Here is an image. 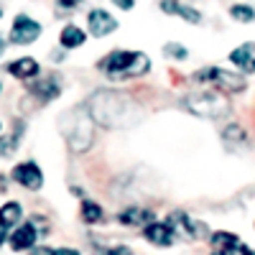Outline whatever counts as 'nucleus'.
Segmentation results:
<instances>
[{
    "mask_svg": "<svg viewBox=\"0 0 255 255\" xmlns=\"http://www.w3.org/2000/svg\"><path fill=\"white\" fill-rule=\"evenodd\" d=\"M87 110L92 120L102 128H130L140 118V105L130 97L115 90H100L90 97Z\"/></svg>",
    "mask_w": 255,
    "mask_h": 255,
    "instance_id": "nucleus-1",
    "label": "nucleus"
},
{
    "mask_svg": "<svg viewBox=\"0 0 255 255\" xmlns=\"http://www.w3.org/2000/svg\"><path fill=\"white\" fill-rule=\"evenodd\" d=\"M59 128H61V135L67 138V145L72 153H84L92 148V140H95V120L84 108H72L67 110L61 118H59Z\"/></svg>",
    "mask_w": 255,
    "mask_h": 255,
    "instance_id": "nucleus-2",
    "label": "nucleus"
},
{
    "mask_svg": "<svg viewBox=\"0 0 255 255\" xmlns=\"http://www.w3.org/2000/svg\"><path fill=\"white\" fill-rule=\"evenodd\" d=\"M97 69L105 72L113 82L133 79V77H143L148 69H151V59H148L143 51H125V49H118V51H110L105 59H100Z\"/></svg>",
    "mask_w": 255,
    "mask_h": 255,
    "instance_id": "nucleus-3",
    "label": "nucleus"
},
{
    "mask_svg": "<svg viewBox=\"0 0 255 255\" xmlns=\"http://www.w3.org/2000/svg\"><path fill=\"white\" fill-rule=\"evenodd\" d=\"M181 105L191 115L204 118V120H222L225 115H230V105H227V100L220 90L189 92V95H184Z\"/></svg>",
    "mask_w": 255,
    "mask_h": 255,
    "instance_id": "nucleus-4",
    "label": "nucleus"
},
{
    "mask_svg": "<svg viewBox=\"0 0 255 255\" xmlns=\"http://www.w3.org/2000/svg\"><path fill=\"white\" fill-rule=\"evenodd\" d=\"M189 79L194 82V84H209V87H215L220 92H243L245 90V77L243 74L227 72V69H220V67L197 69Z\"/></svg>",
    "mask_w": 255,
    "mask_h": 255,
    "instance_id": "nucleus-5",
    "label": "nucleus"
},
{
    "mask_svg": "<svg viewBox=\"0 0 255 255\" xmlns=\"http://www.w3.org/2000/svg\"><path fill=\"white\" fill-rule=\"evenodd\" d=\"M41 33H44L41 23L33 20L31 15H26V13H18L15 20H13V26H10V41H13V44H20V46L33 44Z\"/></svg>",
    "mask_w": 255,
    "mask_h": 255,
    "instance_id": "nucleus-6",
    "label": "nucleus"
},
{
    "mask_svg": "<svg viewBox=\"0 0 255 255\" xmlns=\"http://www.w3.org/2000/svg\"><path fill=\"white\" fill-rule=\"evenodd\" d=\"M28 90H31V95L41 102V105H46V102H51V100H56L59 95H61V79L56 77V74H44V77H33L31 82H28Z\"/></svg>",
    "mask_w": 255,
    "mask_h": 255,
    "instance_id": "nucleus-7",
    "label": "nucleus"
},
{
    "mask_svg": "<svg viewBox=\"0 0 255 255\" xmlns=\"http://www.w3.org/2000/svg\"><path fill=\"white\" fill-rule=\"evenodd\" d=\"M13 181L20 184L23 189L28 191H38L41 186H44V171L36 166V161H23V163H15L13 166Z\"/></svg>",
    "mask_w": 255,
    "mask_h": 255,
    "instance_id": "nucleus-8",
    "label": "nucleus"
},
{
    "mask_svg": "<svg viewBox=\"0 0 255 255\" xmlns=\"http://www.w3.org/2000/svg\"><path fill=\"white\" fill-rule=\"evenodd\" d=\"M38 232H46V230L38 227V220H31L28 225L13 227L10 238H8L10 250H15V253H20V250H33V245H36V240H38Z\"/></svg>",
    "mask_w": 255,
    "mask_h": 255,
    "instance_id": "nucleus-9",
    "label": "nucleus"
},
{
    "mask_svg": "<svg viewBox=\"0 0 255 255\" xmlns=\"http://www.w3.org/2000/svg\"><path fill=\"white\" fill-rule=\"evenodd\" d=\"M209 248H212V253H220V255H250L253 253L248 245L240 243L238 235H232V232H215V235L209 238Z\"/></svg>",
    "mask_w": 255,
    "mask_h": 255,
    "instance_id": "nucleus-10",
    "label": "nucleus"
},
{
    "mask_svg": "<svg viewBox=\"0 0 255 255\" xmlns=\"http://www.w3.org/2000/svg\"><path fill=\"white\" fill-rule=\"evenodd\" d=\"M143 238L148 243H153L156 248H171L176 243V230L171 227V222H156L151 220L145 227H143Z\"/></svg>",
    "mask_w": 255,
    "mask_h": 255,
    "instance_id": "nucleus-11",
    "label": "nucleus"
},
{
    "mask_svg": "<svg viewBox=\"0 0 255 255\" xmlns=\"http://www.w3.org/2000/svg\"><path fill=\"white\" fill-rule=\"evenodd\" d=\"M168 222H171V227H174L176 232H181V235H186V238H191V240H202V238L207 235V225L191 220L189 215H184V212H174V215L168 217Z\"/></svg>",
    "mask_w": 255,
    "mask_h": 255,
    "instance_id": "nucleus-12",
    "label": "nucleus"
},
{
    "mask_svg": "<svg viewBox=\"0 0 255 255\" xmlns=\"http://www.w3.org/2000/svg\"><path fill=\"white\" fill-rule=\"evenodd\" d=\"M227 59L232 61V67L240 69L243 74H253L255 72V41H245L238 49H232Z\"/></svg>",
    "mask_w": 255,
    "mask_h": 255,
    "instance_id": "nucleus-13",
    "label": "nucleus"
},
{
    "mask_svg": "<svg viewBox=\"0 0 255 255\" xmlns=\"http://www.w3.org/2000/svg\"><path fill=\"white\" fill-rule=\"evenodd\" d=\"M87 23H90V33H92V36H97V38L108 36V33H113V31L118 28V20H115V15H113V13H108V10H102V8L90 10V15H87Z\"/></svg>",
    "mask_w": 255,
    "mask_h": 255,
    "instance_id": "nucleus-14",
    "label": "nucleus"
},
{
    "mask_svg": "<svg viewBox=\"0 0 255 255\" xmlns=\"http://www.w3.org/2000/svg\"><path fill=\"white\" fill-rule=\"evenodd\" d=\"M158 8H161L163 13H168V15H179V18H184L186 23H191V26H199V23H202V13H199L197 8H191V5L179 3V0H161Z\"/></svg>",
    "mask_w": 255,
    "mask_h": 255,
    "instance_id": "nucleus-15",
    "label": "nucleus"
},
{
    "mask_svg": "<svg viewBox=\"0 0 255 255\" xmlns=\"http://www.w3.org/2000/svg\"><path fill=\"white\" fill-rule=\"evenodd\" d=\"M153 220V212L148 207H138V204H130L118 212V222L125 225V227H138V225H148Z\"/></svg>",
    "mask_w": 255,
    "mask_h": 255,
    "instance_id": "nucleus-16",
    "label": "nucleus"
},
{
    "mask_svg": "<svg viewBox=\"0 0 255 255\" xmlns=\"http://www.w3.org/2000/svg\"><path fill=\"white\" fill-rule=\"evenodd\" d=\"M38 72H41V67L33 56H23V59H15L8 64V74H13L15 79H23V82L33 79Z\"/></svg>",
    "mask_w": 255,
    "mask_h": 255,
    "instance_id": "nucleus-17",
    "label": "nucleus"
},
{
    "mask_svg": "<svg viewBox=\"0 0 255 255\" xmlns=\"http://www.w3.org/2000/svg\"><path fill=\"white\" fill-rule=\"evenodd\" d=\"M87 44V33H84L79 26H64L59 33V46L61 49H79Z\"/></svg>",
    "mask_w": 255,
    "mask_h": 255,
    "instance_id": "nucleus-18",
    "label": "nucleus"
},
{
    "mask_svg": "<svg viewBox=\"0 0 255 255\" xmlns=\"http://www.w3.org/2000/svg\"><path fill=\"white\" fill-rule=\"evenodd\" d=\"M20 217H23V207H20L18 202H8L0 207V225H3L5 230H13L20 225Z\"/></svg>",
    "mask_w": 255,
    "mask_h": 255,
    "instance_id": "nucleus-19",
    "label": "nucleus"
},
{
    "mask_svg": "<svg viewBox=\"0 0 255 255\" xmlns=\"http://www.w3.org/2000/svg\"><path fill=\"white\" fill-rule=\"evenodd\" d=\"M23 123H15V128L8 133V135H0V156H10L15 148H18V143H20V135H23Z\"/></svg>",
    "mask_w": 255,
    "mask_h": 255,
    "instance_id": "nucleus-20",
    "label": "nucleus"
},
{
    "mask_svg": "<svg viewBox=\"0 0 255 255\" xmlns=\"http://www.w3.org/2000/svg\"><path fill=\"white\" fill-rule=\"evenodd\" d=\"M82 220L87 222V225H97L105 220V212L97 202H90V199H84L82 202Z\"/></svg>",
    "mask_w": 255,
    "mask_h": 255,
    "instance_id": "nucleus-21",
    "label": "nucleus"
},
{
    "mask_svg": "<svg viewBox=\"0 0 255 255\" xmlns=\"http://www.w3.org/2000/svg\"><path fill=\"white\" fill-rule=\"evenodd\" d=\"M222 140L227 145H245L248 143V135H245V130H243L238 123H230L225 130H222Z\"/></svg>",
    "mask_w": 255,
    "mask_h": 255,
    "instance_id": "nucleus-22",
    "label": "nucleus"
},
{
    "mask_svg": "<svg viewBox=\"0 0 255 255\" xmlns=\"http://www.w3.org/2000/svg\"><path fill=\"white\" fill-rule=\"evenodd\" d=\"M230 15H232V20H238V23H253V20H255L253 5H245V3L232 5V8H230Z\"/></svg>",
    "mask_w": 255,
    "mask_h": 255,
    "instance_id": "nucleus-23",
    "label": "nucleus"
},
{
    "mask_svg": "<svg viewBox=\"0 0 255 255\" xmlns=\"http://www.w3.org/2000/svg\"><path fill=\"white\" fill-rule=\"evenodd\" d=\"M163 54L171 56V59H176V61H184V59L189 56V51H186L184 46H179V44H166V46H163Z\"/></svg>",
    "mask_w": 255,
    "mask_h": 255,
    "instance_id": "nucleus-24",
    "label": "nucleus"
},
{
    "mask_svg": "<svg viewBox=\"0 0 255 255\" xmlns=\"http://www.w3.org/2000/svg\"><path fill=\"white\" fill-rule=\"evenodd\" d=\"M79 3H82V0H56V5H59L61 10H74Z\"/></svg>",
    "mask_w": 255,
    "mask_h": 255,
    "instance_id": "nucleus-25",
    "label": "nucleus"
},
{
    "mask_svg": "<svg viewBox=\"0 0 255 255\" xmlns=\"http://www.w3.org/2000/svg\"><path fill=\"white\" fill-rule=\"evenodd\" d=\"M113 3H115L120 10H130V8L135 5V0H113Z\"/></svg>",
    "mask_w": 255,
    "mask_h": 255,
    "instance_id": "nucleus-26",
    "label": "nucleus"
},
{
    "mask_svg": "<svg viewBox=\"0 0 255 255\" xmlns=\"http://www.w3.org/2000/svg\"><path fill=\"white\" fill-rule=\"evenodd\" d=\"M5 240H8V230H5L3 225H0V245H3Z\"/></svg>",
    "mask_w": 255,
    "mask_h": 255,
    "instance_id": "nucleus-27",
    "label": "nucleus"
},
{
    "mask_svg": "<svg viewBox=\"0 0 255 255\" xmlns=\"http://www.w3.org/2000/svg\"><path fill=\"white\" fill-rule=\"evenodd\" d=\"M3 191H5V176L0 174V194H3Z\"/></svg>",
    "mask_w": 255,
    "mask_h": 255,
    "instance_id": "nucleus-28",
    "label": "nucleus"
},
{
    "mask_svg": "<svg viewBox=\"0 0 255 255\" xmlns=\"http://www.w3.org/2000/svg\"><path fill=\"white\" fill-rule=\"evenodd\" d=\"M5 51V38H0V54Z\"/></svg>",
    "mask_w": 255,
    "mask_h": 255,
    "instance_id": "nucleus-29",
    "label": "nucleus"
},
{
    "mask_svg": "<svg viewBox=\"0 0 255 255\" xmlns=\"http://www.w3.org/2000/svg\"><path fill=\"white\" fill-rule=\"evenodd\" d=\"M0 18H3V8H0Z\"/></svg>",
    "mask_w": 255,
    "mask_h": 255,
    "instance_id": "nucleus-30",
    "label": "nucleus"
},
{
    "mask_svg": "<svg viewBox=\"0 0 255 255\" xmlns=\"http://www.w3.org/2000/svg\"><path fill=\"white\" fill-rule=\"evenodd\" d=\"M0 90H3V84H0Z\"/></svg>",
    "mask_w": 255,
    "mask_h": 255,
    "instance_id": "nucleus-31",
    "label": "nucleus"
}]
</instances>
